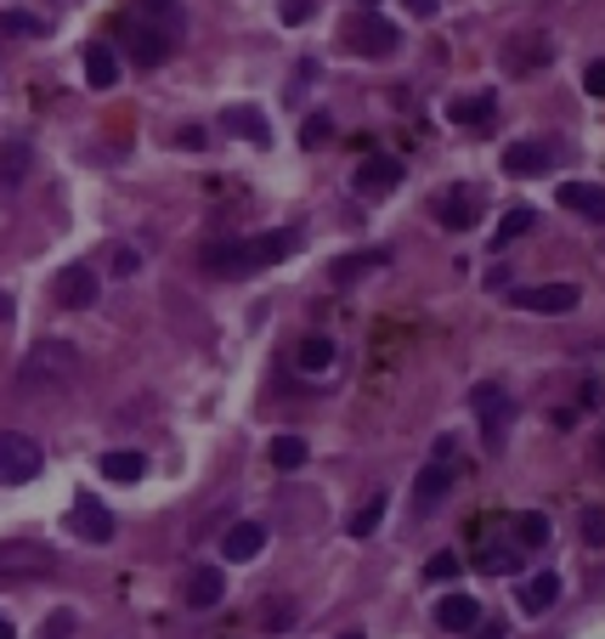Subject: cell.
I'll return each instance as SVG.
<instances>
[{"label":"cell","mask_w":605,"mask_h":639,"mask_svg":"<svg viewBox=\"0 0 605 639\" xmlns=\"http://www.w3.org/2000/svg\"><path fill=\"white\" fill-rule=\"evenodd\" d=\"M300 249V232L294 226H278V232H255V239H221V244H205V266L216 278H255L260 266H278Z\"/></svg>","instance_id":"6da1fadb"},{"label":"cell","mask_w":605,"mask_h":639,"mask_svg":"<svg viewBox=\"0 0 605 639\" xmlns=\"http://www.w3.org/2000/svg\"><path fill=\"white\" fill-rule=\"evenodd\" d=\"M340 40H346V51H357V57L385 62V57H396L402 28H396L391 18H380V12H351V18H346V28H340Z\"/></svg>","instance_id":"7a4b0ae2"},{"label":"cell","mask_w":605,"mask_h":639,"mask_svg":"<svg viewBox=\"0 0 605 639\" xmlns=\"http://www.w3.org/2000/svg\"><path fill=\"white\" fill-rule=\"evenodd\" d=\"M80 374V351L69 340H40L35 351L23 357V385H69Z\"/></svg>","instance_id":"3957f363"},{"label":"cell","mask_w":605,"mask_h":639,"mask_svg":"<svg viewBox=\"0 0 605 639\" xmlns=\"http://www.w3.org/2000/svg\"><path fill=\"white\" fill-rule=\"evenodd\" d=\"M40 442L35 435H23V430H0V487H23V481H35L40 476Z\"/></svg>","instance_id":"277c9868"},{"label":"cell","mask_w":605,"mask_h":639,"mask_svg":"<svg viewBox=\"0 0 605 639\" xmlns=\"http://www.w3.org/2000/svg\"><path fill=\"white\" fill-rule=\"evenodd\" d=\"M125 51H130V62H142V69H159V62H171L176 35L171 28H159V23H148L142 12H130L125 18Z\"/></svg>","instance_id":"5b68a950"},{"label":"cell","mask_w":605,"mask_h":639,"mask_svg":"<svg viewBox=\"0 0 605 639\" xmlns=\"http://www.w3.org/2000/svg\"><path fill=\"white\" fill-rule=\"evenodd\" d=\"M46 571H57V555L35 537H7L0 544V578H46Z\"/></svg>","instance_id":"8992f818"},{"label":"cell","mask_w":605,"mask_h":639,"mask_svg":"<svg viewBox=\"0 0 605 639\" xmlns=\"http://www.w3.org/2000/svg\"><path fill=\"white\" fill-rule=\"evenodd\" d=\"M469 402H476V419H481V435H487V448H503V435H510V396H503V385H476L469 391Z\"/></svg>","instance_id":"52a82bcc"},{"label":"cell","mask_w":605,"mask_h":639,"mask_svg":"<svg viewBox=\"0 0 605 639\" xmlns=\"http://www.w3.org/2000/svg\"><path fill=\"white\" fill-rule=\"evenodd\" d=\"M510 300L521 312L560 317V312H578V283H532V289H510Z\"/></svg>","instance_id":"ba28073f"},{"label":"cell","mask_w":605,"mask_h":639,"mask_svg":"<svg viewBox=\"0 0 605 639\" xmlns=\"http://www.w3.org/2000/svg\"><path fill=\"white\" fill-rule=\"evenodd\" d=\"M69 526H74V537H85V544H114V515H108V503L96 498V492H80L74 498Z\"/></svg>","instance_id":"9c48e42d"},{"label":"cell","mask_w":605,"mask_h":639,"mask_svg":"<svg viewBox=\"0 0 605 639\" xmlns=\"http://www.w3.org/2000/svg\"><path fill=\"white\" fill-rule=\"evenodd\" d=\"M435 221H442L447 232H469L481 221V193L476 187H447L435 193Z\"/></svg>","instance_id":"30bf717a"},{"label":"cell","mask_w":605,"mask_h":639,"mask_svg":"<svg viewBox=\"0 0 605 639\" xmlns=\"http://www.w3.org/2000/svg\"><path fill=\"white\" fill-rule=\"evenodd\" d=\"M51 294H57L69 312H85V306H96V294H103V278H96L91 266H62L57 283H51Z\"/></svg>","instance_id":"8fae6325"},{"label":"cell","mask_w":605,"mask_h":639,"mask_svg":"<svg viewBox=\"0 0 605 639\" xmlns=\"http://www.w3.org/2000/svg\"><path fill=\"white\" fill-rule=\"evenodd\" d=\"M396 182H402V159H391V153H368V159L357 164V176H351V187H357L362 198H385Z\"/></svg>","instance_id":"7c38bea8"},{"label":"cell","mask_w":605,"mask_h":639,"mask_svg":"<svg viewBox=\"0 0 605 639\" xmlns=\"http://www.w3.org/2000/svg\"><path fill=\"white\" fill-rule=\"evenodd\" d=\"M555 198H560V210H571V216L605 226V187H600V182H560Z\"/></svg>","instance_id":"4fadbf2b"},{"label":"cell","mask_w":605,"mask_h":639,"mask_svg":"<svg viewBox=\"0 0 605 639\" xmlns=\"http://www.w3.org/2000/svg\"><path fill=\"white\" fill-rule=\"evenodd\" d=\"M221 130H232V137H244V142H255V148L272 142V125H266V114H260V108H249V103L221 108Z\"/></svg>","instance_id":"5bb4252c"},{"label":"cell","mask_w":605,"mask_h":639,"mask_svg":"<svg viewBox=\"0 0 605 639\" xmlns=\"http://www.w3.org/2000/svg\"><path fill=\"white\" fill-rule=\"evenodd\" d=\"M549 57H555L549 35H515V40H503V62H510L515 74H532V69H544Z\"/></svg>","instance_id":"9a60e30c"},{"label":"cell","mask_w":605,"mask_h":639,"mask_svg":"<svg viewBox=\"0 0 605 639\" xmlns=\"http://www.w3.org/2000/svg\"><path fill=\"white\" fill-rule=\"evenodd\" d=\"M555 164V148L549 142H510L503 148V176H537Z\"/></svg>","instance_id":"2e32d148"},{"label":"cell","mask_w":605,"mask_h":639,"mask_svg":"<svg viewBox=\"0 0 605 639\" xmlns=\"http://www.w3.org/2000/svg\"><path fill=\"white\" fill-rule=\"evenodd\" d=\"M447 487H453V469H447V458L424 464V469H419V481H414V510H419V515H430L435 503L447 498Z\"/></svg>","instance_id":"e0dca14e"},{"label":"cell","mask_w":605,"mask_h":639,"mask_svg":"<svg viewBox=\"0 0 605 639\" xmlns=\"http://www.w3.org/2000/svg\"><path fill=\"white\" fill-rule=\"evenodd\" d=\"M481 623V605L469 600V594H442L435 600V628H447V634H469Z\"/></svg>","instance_id":"ac0fdd59"},{"label":"cell","mask_w":605,"mask_h":639,"mask_svg":"<svg viewBox=\"0 0 605 639\" xmlns=\"http://www.w3.org/2000/svg\"><path fill=\"white\" fill-rule=\"evenodd\" d=\"M85 80H91V91H114L119 85V51L108 40L85 46Z\"/></svg>","instance_id":"d6986e66"},{"label":"cell","mask_w":605,"mask_h":639,"mask_svg":"<svg viewBox=\"0 0 605 639\" xmlns=\"http://www.w3.org/2000/svg\"><path fill=\"white\" fill-rule=\"evenodd\" d=\"M260 549H266V526H260V521H238V526L221 537V555H226V560H238V566L255 560Z\"/></svg>","instance_id":"ffe728a7"},{"label":"cell","mask_w":605,"mask_h":639,"mask_svg":"<svg viewBox=\"0 0 605 639\" xmlns=\"http://www.w3.org/2000/svg\"><path fill=\"white\" fill-rule=\"evenodd\" d=\"M221 594H226L221 566H198L193 578H187V605H193V612H210V605H221Z\"/></svg>","instance_id":"44dd1931"},{"label":"cell","mask_w":605,"mask_h":639,"mask_svg":"<svg viewBox=\"0 0 605 639\" xmlns=\"http://www.w3.org/2000/svg\"><path fill=\"white\" fill-rule=\"evenodd\" d=\"M492 114H498L492 85L476 91V96H453V103H447V119H453V125H492Z\"/></svg>","instance_id":"7402d4cb"},{"label":"cell","mask_w":605,"mask_h":639,"mask_svg":"<svg viewBox=\"0 0 605 639\" xmlns=\"http://www.w3.org/2000/svg\"><path fill=\"white\" fill-rule=\"evenodd\" d=\"M28 164H35V153H28V142H23V137L0 142V187L18 193V187H23V176H28Z\"/></svg>","instance_id":"603a6c76"},{"label":"cell","mask_w":605,"mask_h":639,"mask_svg":"<svg viewBox=\"0 0 605 639\" xmlns=\"http://www.w3.org/2000/svg\"><path fill=\"white\" fill-rule=\"evenodd\" d=\"M555 600H560V578H555V571H537L532 583H521V612H532V617H544Z\"/></svg>","instance_id":"cb8c5ba5"},{"label":"cell","mask_w":605,"mask_h":639,"mask_svg":"<svg viewBox=\"0 0 605 639\" xmlns=\"http://www.w3.org/2000/svg\"><path fill=\"white\" fill-rule=\"evenodd\" d=\"M476 571H487V578H515V571H521V549L515 544H481Z\"/></svg>","instance_id":"d4e9b609"},{"label":"cell","mask_w":605,"mask_h":639,"mask_svg":"<svg viewBox=\"0 0 605 639\" xmlns=\"http://www.w3.org/2000/svg\"><path fill=\"white\" fill-rule=\"evenodd\" d=\"M391 255L385 249H362V255H340V260H334L328 266V278L334 283H351V278H368V272H374V266H385Z\"/></svg>","instance_id":"484cf974"},{"label":"cell","mask_w":605,"mask_h":639,"mask_svg":"<svg viewBox=\"0 0 605 639\" xmlns=\"http://www.w3.org/2000/svg\"><path fill=\"white\" fill-rule=\"evenodd\" d=\"M96 469H103L108 481H142V476H148V458L119 448V453H103V458H96Z\"/></svg>","instance_id":"4316f807"},{"label":"cell","mask_w":605,"mask_h":639,"mask_svg":"<svg viewBox=\"0 0 605 639\" xmlns=\"http://www.w3.org/2000/svg\"><path fill=\"white\" fill-rule=\"evenodd\" d=\"M294 362L306 368V374H328V368H334V340H328V334H306L300 351H294Z\"/></svg>","instance_id":"83f0119b"},{"label":"cell","mask_w":605,"mask_h":639,"mask_svg":"<svg viewBox=\"0 0 605 639\" xmlns=\"http://www.w3.org/2000/svg\"><path fill=\"white\" fill-rule=\"evenodd\" d=\"M537 226V210H526V205H515V210H503V221L492 226V249H503V244H515V239H526V232Z\"/></svg>","instance_id":"f1b7e54d"},{"label":"cell","mask_w":605,"mask_h":639,"mask_svg":"<svg viewBox=\"0 0 605 639\" xmlns=\"http://www.w3.org/2000/svg\"><path fill=\"white\" fill-rule=\"evenodd\" d=\"M266 458H272L278 469H300V464L312 458V448L300 442V435H289V430H283V435H272V442H266Z\"/></svg>","instance_id":"f546056e"},{"label":"cell","mask_w":605,"mask_h":639,"mask_svg":"<svg viewBox=\"0 0 605 639\" xmlns=\"http://www.w3.org/2000/svg\"><path fill=\"white\" fill-rule=\"evenodd\" d=\"M380 521H385V492H374V498H368L362 510L346 521V532H351V537H374V526H380Z\"/></svg>","instance_id":"4dcf8cb0"},{"label":"cell","mask_w":605,"mask_h":639,"mask_svg":"<svg viewBox=\"0 0 605 639\" xmlns=\"http://www.w3.org/2000/svg\"><path fill=\"white\" fill-rule=\"evenodd\" d=\"M137 12L148 23H159V28H171V35H182V0H142Z\"/></svg>","instance_id":"1f68e13d"},{"label":"cell","mask_w":605,"mask_h":639,"mask_svg":"<svg viewBox=\"0 0 605 639\" xmlns=\"http://www.w3.org/2000/svg\"><path fill=\"white\" fill-rule=\"evenodd\" d=\"M578 537L589 549H605V510H600V503H583V510H578Z\"/></svg>","instance_id":"d6a6232c"},{"label":"cell","mask_w":605,"mask_h":639,"mask_svg":"<svg viewBox=\"0 0 605 639\" xmlns=\"http://www.w3.org/2000/svg\"><path fill=\"white\" fill-rule=\"evenodd\" d=\"M515 537H521V544H549V515L544 510H526V515H515Z\"/></svg>","instance_id":"836d02e7"},{"label":"cell","mask_w":605,"mask_h":639,"mask_svg":"<svg viewBox=\"0 0 605 639\" xmlns=\"http://www.w3.org/2000/svg\"><path fill=\"white\" fill-rule=\"evenodd\" d=\"M260 623H266V634L294 628V605H289V600H260Z\"/></svg>","instance_id":"e575fe53"},{"label":"cell","mask_w":605,"mask_h":639,"mask_svg":"<svg viewBox=\"0 0 605 639\" xmlns=\"http://www.w3.org/2000/svg\"><path fill=\"white\" fill-rule=\"evenodd\" d=\"M424 578H430V583H453V578H458V555H453V549L430 555V560H424Z\"/></svg>","instance_id":"d590c367"},{"label":"cell","mask_w":605,"mask_h":639,"mask_svg":"<svg viewBox=\"0 0 605 639\" xmlns=\"http://www.w3.org/2000/svg\"><path fill=\"white\" fill-rule=\"evenodd\" d=\"M328 137H334V119L328 114H312L306 125H300V142H306V148H323Z\"/></svg>","instance_id":"8d00e7d4"},{"label":"cell","mask_w":605,"mask_h":639,"mask_svg":"<svg viewBox=\"0 0 605 639\" xmlns=\"http://www.w3.org/2000/svg\"><path fill=\"white\" fill-rule=\"evenodd\" d=\"M0 28H7V35H46V23L28 18V12H0Z\"/></svg>","instance_id":"74e56055"},{"label":"cell","mask_w":605,"mask_h":639,"mask_svg":"<svg viewBox=\"0 0 605 639\" xmlns=\"http://www.w3.org/2000/svg\"><path fill=\"white\" fill-rule=\"evenodd\" d=\"M142 272V255L137 249H114V278H137Z\"/></svg>","instance_id":"f35d334b"},{"label":"cell","mask_w":605,"mask_h":639,"mask_svg":"<svg viewBox=\"0 0 605 639\" xmlns=\"http://www.w3.org/2000/svg\"><path fill=\"white\" fill-rule=\"evenodd\" d=\"M312 18V0H283V23H306Z\"/></svg>","instance_id":"ab89813d"},{"label":"cell","mask_w":605,"mask_h":639,"mask_svg":"<svg viewBox=\"0 0 605 639\" xmlns=\"http://www.w3.org/2000/svg\"><path fill=\"white\" fill-rule=\"evenodd\" d=\"M583 85H589L594 96H605V57H600V62H589V74H583Z\"/></svg>","instance_id":"60d3db41"},{"label":"cell","mask_w":605,"mask_h":639,"mask_svg":"<svg viewBox=\"0 0 605 639\" xmlns=\"http://www.w3.org/2000/svg\"><path fill=\"white\" fill-rule=\"evenodd\" d=\"M176 142L198 153V148H205V130H198V125H182V130H176Z\"/></svg>","instance_id":"b9f144b4"},{"label":"cell","mask_w":605,"mask_h":639,"mask_svg":"<svg viewBox=\"0 0 605 639\" xmlns=\"http://www.w3.org/2000/svg\"><path fill=\"white\" fill-rule=\"evenodd\" d=\"M487 289H510V266H492V272H487Z\"/></svg>","instance_id":"7bdbcfd3"},{"label":"cell","mask_w":605,"mask_h":639,"mask_svg":"<svg viewBox=\"0 0 605 639\" xmlns=\"http://www.w3.org/2000/svg\"><path fill=\"white\" fill-rule=\"evenodd\" d=\"M402 7H408L414 18H435V0H402Z\"/></svg>","instance_id":"ee69618b"},{"label":"cell","mask_w":605,"mask_h":639,"mask_svg":"<svg viewBox=\"0 0 605 639\" xmlns=\"http://www.w3.org/2000/svg\"><path fill=\"white\" fill-rule=\"evenodd\" d=\"M476 639H503V623L492 617V623H476Z\"/></svg>","instance_id":"f6af8a7d"},{"label":"cell","mask_w":605,"mask_h":639,"mask_svg":"<svg viewBox=\"0 0 605 639\" xmlns=\"http://www.w3.org/2000/svg\"><path fill=\"white\" fill-rule=\"evenodd\" d=\"M0 639H18V628H12V617L0 612Z\"/></svg>","instance_id":"bcb514c9"},{"label":"cell","mask_w":605,"mask_h":639,"mask_svg":"<svg viewBox=\"0 0 605 639\" xmlns=\"http://www.w3.org/2000/svg\"><path fill=\"white\" fill-rule=\"evenodd\" d=\"M7 317H12V294H7V289H0V323H7Z\"/></svg>","instance_id":"7dc6e473"},{"label":"cell","mask_w":605,"mask_h":639,"mask_svg":"<svg viewBox=\"0 0 605 639\" xmlns=\"http://www.w3.org/2000/svg\"><path fill=\"white\" fill-rule=\"evenodd\" d=\"M340 639H368V634H362V628H346V634H340Z\"/></svg>","instance_id":"c3c4849f"},{"label":"cell","mask_w":605,"mask_h":639,"mask_svg":"<svg viewBox=\"0 0 605 639\" xmlns=\"http://www.w3.org/2000/svg\"><path fill=\"white\" fill-rule=\"evenodd\" d=\"M600 464H605V435H600Z\"/></svg>","instance_id":"681fc988"},{"label":"cell","mask_w":605,"mask_h":639,"mask_svg":"<svg viewBox=\"0 0 605 639\" xmlns=\"http://www.w3.org/2000/svg\"><path fill=\"white\" fill-rule=\"evenodd\" d=\"M357 7H374V0H357Z\"/></svg>","instance_id":"f907efd6"}]
</instances>
